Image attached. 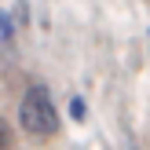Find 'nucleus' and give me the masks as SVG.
<instances>
[{"instance_id":"f257e3e1","label":"nucleus","mask_w":150,"mask_h":150,"mask_svg":"<svg viewBox=\"0 0 150 150\" xmlns=\"http://www.w3.org/2000/svg\"><path fill=\"white\" fill-rule=\"evenodd\" d=\"M18 125L33 139H48V136L59 132L62 121H59V110H55L51 92L44 84H29L26 88V95H22V103H18Z\"/></svg>"},{"instance_id":"f03ea898","label":"nucleus","mask_w":150,"mask_h":150,"mask_svg":"<svg viewBox=\"0 0 150 150\" xmlns=\"http://www.w3.org/2000/svg\"><path fill=\"white\" fill-rule=\"evenodd\" d=\"M15 40V22L7 11H0V44H11Z\"/></svg>"},{"instance_id":"20e7f679","label":"nucleus","mask_w":150,"mask_h":150,"mask_svg":"<svg viewBox=\"0 0 150 150\" xmlns=\"http://www.w3.org/2000/svg\"><path fill=\"white\" fill-rule=\"evenodd\" d=\"M11 146V128H7V121H0V150Z\"/></svg>"},{"instance_id":"7ed1b4c3","label":"nucleus","mask_w":150,"mask_h":150,"mask_svg":"<svg viewBox=\"0 0 150 150\" xmlns=\"http://www.w3.org/2000/svg\"><path fill=\"white\" fill-rule=\"evenodd\" d=\"M70 114H73V121H84V117H88V103L81 99V95L70 99Z\"/></svg>"}]
</instances>
